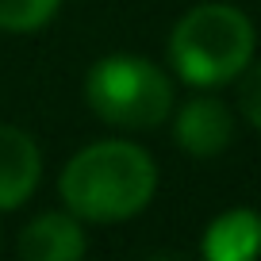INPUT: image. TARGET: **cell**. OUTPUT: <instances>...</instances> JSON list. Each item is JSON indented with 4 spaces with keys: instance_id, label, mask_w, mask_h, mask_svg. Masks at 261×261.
<instances>
[{
    "instance_id": "obj_9",
    "label": "cell",
    "mask_w": 261,
    "mask_h": 261,
    "mask_svg": "<svg viewBox=\"0 0 261 261\" xmlns=\"http://www.w3.org/2000/svg\"><path fill=\"white\" fill-rule=\"evenodd\" d=\"M250 69V65H246ZM238 104H242V115L261 130V62L253 65L250 73L242 77V89H238Z\"/></svg>"
},
{
    "instance_id": "obj_6",
    "label": "cell",
    "mask_w": 261,
    "mask_h": 261,
    "mask_svg": "<svg viewBox=\"0 0 261 261\" xmlns=\"http://www.w3.org/2000/svg\"><path fill=\"white\" fill-rule=\"evenodd\" d=\"M234 139V119L219 100H192L177 112V146L192 158H215Z\"/></svg>"
},
{
    "instance_id": "obj_7",
    "label": "cell",
    "mask_w": 261,
    "mask_h": 261,
    "mask_svg": "<svg viewBox=\"0 0 261 261\" xmlns=\"http://www.w3.org/2000/svg\"><path fill=\"white\" fill-rule=\"evenodd\" d=\"M261 253V215L234 207L219 215L204 234V257L207 261H250Z\"/></svg>"
},
{
    "instance_id": "obj_2",
    "label": "cell",
    "mask_w": 261,
    "mask_h": 261,
    "mask_svg": "<svg viewBox=\"0 0 261 261\" xmlns=\"http://www.w3.org/2000/svg\"><path fill=\"white\" fill-rule=\"evenodd\" d=\"M253 39V23L234 4H200L177 19L169 35V58L188 85L215 89L246 73Z\"/></svg>"
},
{
    "instance_id": "obj_8",
    "label": "cell",
    "mask_w": 261,
    "mask_h": 261,
    "mask_svg": "<svg viewBox=\"0 0 261 261\" xmlns=\"http://www.w3.org/2000/svg\"><path fill=\"white\" fill-rule=\"evenodd\" d=\"M62 0H0V27L4 31H35L58 12Z\"/></svg>"
},
{
    "instance_id": "obj_5",
    "label": "cell",
    "mask_w": 261,
    "mask_h": 261,
    "mask_svg": "<svg viewBox=\"0 0 261 261\" xmlns=\"http://www.w3.org/2000/svg\"><path fill=\"white\" fill-rule=\"evenodd\" d=\"M19 257L27 261H81L85 257V230L77 215L46 212L19 230Z\"/></svg>"
},
{
    "instance_id": "obj_4",
    "label": "cell",
    "mask_w": 261,
    "mask_h": 261,
    "mask_svg": "<svg viewBox=\"0 0 261 261\" xmlns=\"http://www.w3.org/2000/svg\"><path fill=\"white\" fill-rule=\"evenodd\" d=\"M42 173L39 146L27 130L0 123V212H12L35 192Z\"/></svg>"
},
{
    "instance_id": "obj_1",
    "label": "cell",
    "mask_w": 261,
    "mask_h": 261,
    "mask_svg": "<svg viewBox=\"0 0 261 261\" xmlns=\"http://www.w3.org/2000/svg\"><path fill=\"white\" fill-rule=\"evenodd\" d=\"M158 188V169L150 154L135 142H92L62 173L65 207L77 219L119 223L139 215Z\"/></svg>"
},
{
    "instance_id": "obj_3",
    "label": "cell",
    "mask_w": 261,
    "mask_h": 261,
    "mask_svg": "<svg viewBox=\"0 0 261 261\" xmlns=\"http://www.w3.org/2000/svg\"><path fill=\"white\" fill-rule=\"evenodd\" d=\"M89 108L112 127H158L173 108V89L158 65L146 58L130 54H112L89 69L85 81Z\"/></svg>"
}]
</instances>
